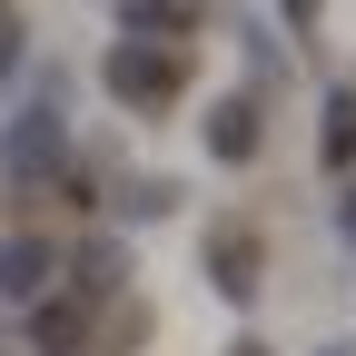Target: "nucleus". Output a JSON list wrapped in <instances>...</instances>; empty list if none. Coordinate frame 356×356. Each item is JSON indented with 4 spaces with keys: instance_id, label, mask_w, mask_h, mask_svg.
<instances>
[{
    "instance_id": "obj_1",
    "label": "nucleus",
    "mask_w": 356,
    "mask_h": 356,
    "mask_svg": "<svg viewBox=\"0 0 356 356\" xmlns=\"http://www.w3.org/2000/svg\"><path fill=\"white\" fill-rule=\"evenodd\" d=\"M99 79H109L119 109H168L178 89H188V50H139V40H119Z\"/></svg>"
},
{
    "instance_id": "obj_2",
    "label": "nucleus",
    "mask_w": 356,
    "mask_h": 356,
    "mask_svg": "<svg viewBox=\"0 0 356 356\" xmlns=\"http://www.w3.org/2000/svg\"><path fill=\"white\" fill-rule=\"evenodd\" d=\"M50 277H60V248H50V238H0V297L40 307V297H50Z\"/></svg>"
},
{
    "instance_id": "obj_3",
    "label": "nucleus",
    "mask_w": 356,
    "mask_h": 356,
    "mask_svg": "<svg viewBox=\"0 0 356 356\" xmlns=\"http://www.w3.org/2000/svg\"><path fill=\"white\" fill-rule=\"evenodd\" d=\"M30 346L40 356H89V346H99V337H89V307L79 297H40L30 307Z\"/></svg>"
},
{
    "instance_id": "obj_4",
    "label": "nucleus",
    "mask_w": 356,
    "mask_h": 356,
    "mask_svg": "<svg viewBox=\"0 0 356 356\" xmlns=\"http://www.w3.org/2000/svg\"><path fill=\"white\" fill-rule=\"evenodd\" d=\"M208 287L218 297H257V228H218L208 238Z\"/></svg>"
},
{
    "instance_id": "obj_5",
    "label": "nucleus",
    "mask_w": 356,
    "mask_h": 356,
    "mask_svg": "<svg viewBox=\"0 0 356 356\" xmlns=\"http://www.w3.org/2000/svg\"><path fill=\"white\" fill-rule=\"evenodd\" d=\"M257 139H267V129H257V99H218L208 109V149L218 159H257Z\"/></svg>"
},
{
    "instance_id": "obj_6",
    "label": "nucleus",
    "mask_w": 356,
    "mask_h": 356,
    "mask_svg": "<svg viewBox=\"0 0 356 356\" xmlns=\"http://www.w3.org/2000/svg\"><path fill=\"white\" fill-rule=\"evenodd\" d=\"M346 159H356V89L327 99V168H346Z\"/></svg>"
},
{
    "instance_id": "obj_7",
    "label": "nucleus",
    "mask_w": 356,
    "mask_h": 356,
    "mask_svg": "<svg viewBox=\"0 0 356 356\" xmlns=\"http://www.w3.org/2000/svg\"><path fill=\"white\" fill-rule=\"evenodd\" d=\"M79 287H89V297H119V248H109V238L79 248Z\"/></svg>"
},
{
    "instance_id": "obj_8",
    "label": "nucleus",
    "mask_w": 356,
    "mask_h": 356,
    "mask_svg": "<svg viewBox=\"0 0 356 356\" xmlns=\"http://www.w3.org/2000/svg\"><path fill=\"white\" fill-rule=\"evenodd\" d=\"M119 20L139 30V40H149V30H178V0H119Z\"/></svg>"
},
{
    "instance_id": "obj_9",
    "label": "nucleus",
    "mask_w": 356,
    "mask_h": 356,
    "mask_svg": "<svg viewBox=\"0 0 356 356\" xmlns=\"http://www.w3.org/2000/svg\"><path fill=\"white\" fill-rule=\"evenodd\" d=\"M277 10H287V30H317V0H277Z\"/></svg>"
},
{
    "instance_id": "obj_10",
    "label": "nucleus",
    "mask_w": 356,
    "mask_h": 356,
    "mask_svg": "<svg viewBox=\"0 0 356 356\" xmlns=\"http://www.w3.org/2000/svg\"><path fill=\"white\" fill-rule=\"evenodd\" d=\"M228 356H267V346H228Z\"/></svg>"
},
{
    "instance_id": "obj_11",
    "label": "nucleus",
    "mask_w": 356,
    "mask_h": 356,
    "mask_svg": "<svg viewBox=\"0 0 356 356\" xmlns=\"http://www.w3.org/2000/svg\"><path fill=\"white\" fill-rule=\"evenodd\" d=\"M327 356H356V346H327Z\"/></svg>"
}]
</instances>
